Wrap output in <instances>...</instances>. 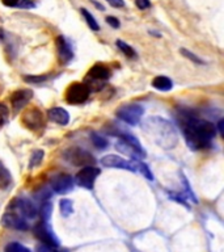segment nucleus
<instances>
[{
	"label": "nucleus",
	"instance_id": "obj_1",
	"mask_svg": "<svg viewBox=\"0 0 224 252\" xmlns=\"http://www.w3.org/2000/svg\"><path fill=\"white\" fill-rule=\"evenodd\" d=\"M181 129L188 146L192 150L207 149L216 135V126L206 120H200L190 112L178 114Z\"/></svg>",
	"mask_w": 224,
	"mask_h": 252
},
{
	"label": "nucleus",
	"instance_id": "obj_2",
	"mask_svg": "<svg viewBox=\"0 0 224 252\" xmlns=\"http://www.w3.org/2000/svg\"><path fill=\"white\" fill-rule=\"evenodd\" d=\"M143 129L153 142L163 149H173L178 142V134H177L174 126L165 118L161 117H149L143 124Z\"/></svg>",
	"mask_w": 224,
	"mask_h": 252
},
{
	"label": "nucleus",
	"instance_id": "obj_3",
	"mask_svg": "<svg viewBox=\"0 0 224 252\" xmlns=\"http://www.w3.org/2000/svg\"><path fill=\"white\" fill-rule=\"evenodd\" d=\"M112 76V72L105 64H101V63H96L94 66L90 67V70L88 71V75H86V82L84 83L88 90L90 92L93 91H100L104 87V83L108 80V79Z\"/></svg>",
	"mask_w": 224,
	"mask_h": 252
},
{
	"label": "nucleus",
	"instance_id": "obj_4",
	"mask_svg": "<svg viewBox=\"0 0 224 252\" xmlns=\"http://www.w3.org/2000/svg\"><path fill=\"white\" fill-rule=\"evenodd\" d=\"M33 234L45 246H49V247H58L59 246V239L53 232L50 222H47V220H39L33 227Z\"/></svg>",
	"mask_w": 224,
	"mask_h": 252
},
{
	"label": "nucleus",
	"instance_id": "obj_5",
	"mask_svg": "<svg viewBox=\"0 0 224 252\" xmlns=\"http://www.w3.org/2000/svg\"><path fill=\"white\" fill-rule=\"evenodd\" d=\"M144 113V108L139 104H126L119 106L115 112L117 117L127 125H137Z\"/></svg>",
	"mask_w": 224,
	"mask_h": 252
},
{
	"label": "nucleus",
	"instance_id": "obj_6",
	"mask_svg": "<svg viewBox=\"0 0 224 252\" xmlns=\"http://www.w3.org/2000/svg\"><path fill=\"white\" fill-rule=\"evenodd\" d=\"M90 94V91L84 83H72L68 88L66 90V100L71 105H79V104H84L88 100Z\"/></svg>",
	"mask_w": 224,
	"mask_h": 252
},
{
	"label": "nucleus",
	"instance_id": "obj_7",
	"mask_svg": "<svg viewBox=\"0 0 224 252\" xmlns=\"http://www.w3.org/2000/svg\"><path fill=\"white\" fill-rule=\"evenodd\" d=\"M101 169L94 165H85L75 175V183L85 189H93L94 181L100 176Z\"/></svg>",
	"mask_w": 224,
	"mask_h": 252
},
{
	"label": "nucleus",
	"instance_id": "obj_8",
	"mask_svg": "<svg viewBox=\"0 0 224 252\" xmlns=\"http://www.w3.org/2000/svg\"><path fill=\"white\" fill-rule=\"evenodd\" d=\"M8 209H12V210L17 212L20 216L24 217L27 220H34L35 217L38 216L37 206L29 198H13Z\"/></svg>",
	"mask_w": 224,
	"mask_h": 252
},
{
	"label": "nucleus",
	"instance_id": "obj_9",
	"mask_svg": "<svg viewBox=\"0 0 224 252\" xmlns=\"http://www.w3.org/2000/svg\"><path fill=\"white\" fill-rule=\"evenodd\" d=\"M1 224L4 227L11 228V230H17V231H27L29 228L28 220L21 217L17 212L8 209V212L1 217Z\"/></svg>",
	"mask_w": 224,
	"mask_h": 252
},
{
	"label": "nucleus",
	"instance_id": "obj_10",
	"mask_svg": "<svg viewBox=\"0 0 224 252\" xmlns=\"http://www.w3.org/2000/svg\"><path fill=\"white\" fill-rule=\"evenodd\" d=\"M66 160L71 161L74 165H82V167H85V165H93L94 159L93 157L90 155L88 151L83 149H79V147H72V149L67 150L66 151Z\"/></svg>",
	"mask_w": 224,
	"mask_h": 252
},
{
	"label": "nucleus",
	"instance_id": "obj_11",
	"mask_svg": "<svg viewBox=\"0 0 224 252\" xmlns=\"http://www.w3.org/2000/svg\"><path fill=\"white\" fill-rule=\"evenodd\" d=\"M51 189L58 194L71 192L74 188V179L68 173H58L50 181Z\"/></svg>",
	"mask_w": 224,
	"mask_h": 252
},
{
	"label": "nucleus",
	"instance_id": "obj_12",
	"mask_svg": "<svg viewBox=\"0 0 224 252\" xmlns=\"http://www.w3.org/2000/svg\"><path fill=\"white\" fill-rule=\"evenodd\" d=\"M101 164L104 167H108V168H117V169H126V171H131V172H135L137 168H135V164L133 161H129L123 159V158L118 157V155H114V154H109V155H105L104 158H101Z\"/></svg>",
	"mask_w": 224,
	"mask_h": 252
},
{
	"label": "nucleus",
	"instance_id": "obj_13",
	"mask_svg": "<svg viewBox=\"0 0 224 252\" xmlns=\"http://www.w3.org/2000/svg\"><path fill=\"white\" fill-rule=\"evenodd\" d=\"M23 124L30 130H38L43 127L45 118H43L42 112L38 108H29L24 112Z\"/></svg>",
	"mask_w": 224,
	"mask_h": 252
},
{
	"label": "nucleus",
	"instance_id": "obj_14",
	"mask_svg": "<svg viewBox=\"0 0 224 252\" xmlns=\"http://www.w3.org/2000/svg\"><path fill=\"white\" fill-rule=\"evenodd\" d=\"M33 97V91L31 90H19L13 92L11 96V104L13 113H19L20 110L24 109L29 104Z\"/></svg>",
	"mask_w": 224,
	"mask_h": 252
},
{
	"label": "nucleus",
	"instance_id": "obj_15",
	"mask_svg": "<svg viewBox=\"0 0 224 252\" xmlns=\"http://www.w3.org/2000/svg\"><path fill=\"white\" fill-rule=\"evenodd\" d=\"M55 45H56L59 62L62 64H68L71 62V59L74 58V51L71 49L68 41L63 35H59L58 38L55 39Z\"/></svg>",
	"mask_w": 224,
	"mask_h": 252
},
{
	"label": "nucleus",
	"instance_id": "obj_16",
	"mask_svg": "<svg viewBox=\"0 0 224 252\" xmlns=\"http://www.w3.org/2000/svg\"><path fill=\"white\" fill-rule=\"evenodd\" d=\"M47 118L54 122V124L66 126L70 122V113L66 109H63V108L55 106V108H50V109L47 110Z\"/></svg>",
	"mask_w": 224,
	"mask_h": 252
},
{
	"label": "nucleus",
	"instance_id": "obj_17",
	"mask_svg": "<svg viewBox=\"0 0 224 252\" xmlns=\"http://www.w3.org/2000/svg\"><path fill=\"white\" fill-rule=\"evenodd\" d=\"M115 146H117L118 151H121L122 154H125V155H127V157L133 158L134 160H139V159L145 157V154L139 153L138 150L134 149L133 146L130 145V143H127L125 139H122V138H119V141L115 143Z\"/></svg>",
	"mask_w": 224,
	"mask_h": 252
},
{
	"label": "nucleus",
	"instance_id": "obj_18",
	"mask_svg": "<svg viewBox=\"0 0 224 252\" xmlns=\"http://www.w3.org/2000/svg\"><path fill=\"white\" fill-rule=\"evenodd\" d=\"M152 87L155 90L161 91V92H168L173 88V82L167 76H156L152 80Z\"/></svg>",
	"mask_w": 224,
	"mask_h": 252
},
{
	"label": "nucleus",
	"instance_id": "obj_19",
	"mask_svg": "<svg viewBox=\"0 0 224 252\" xmlns=\"http://www.w3.org/2000/svg\"><path fill=\"white\" fill-rule=\"evenodd\" d=\"M80 12H82L83 17H84V20H85V23L88 24V27L92 29L93 32H98L100 31V25H98V21L93 17V15L90 13L88 9H85V8H82L80 9Z\"/></svg>",
	"mask_w": 224,
	"mask_h": 252
},
{
	"label": "nucleus",
	"instance_id": "obj_20",
	"mask_svg": "<svg viewBox=\"0 0 224 252\" xmlns=\"http://www.w3.org/2000/svg\"><path fill=\"white\" fill-rule=\"evenodd\" d=\"M11 173L7 169V167L3 164V161L0 160V188L5 189L8 185L11 184Z\"/></svg>",
	"mask_w": 224,
	"mask_h": 252
},
{
	"label": "nucleus",
	"instance_id": "obj_21",
	"mask_svg": "<svg viewBox=\"0 0 224 252\" xmlns=\"http://www.w3.org/2000/svg\"><path fill=\"white\" fill-rule=\"evenodd\" d=\"M115 45L119 50L126 55V57H129V58H137V51L134 50V47H131L129 43H126L125 41H122V39H117L115 41Z\"/></svg>",
	"mask_w": 224,
	"mask_h": 252
},
{
	"label": "nucleus",
	"instance_id": "obj_22",
	"mask_svg": "<svg viewBox=\"0 0 224 252\" xmlns=\"http://www.w3.org/2000/svg\"><path fill=\"white\" fill-rule=\"evenodd\" d=\"M59 209H60V214L63 217H70L74 213V204L68 198H63L59 202Z\"/></svg>",
	"mask_w": 224,
	"mask_h": 252
},
{
	"label": "nucleus",
	"instance_id": "obj_23",
	"mask_svg": "<svg viewBox=\"0 0 224 252\" xmlns=\"http://www.w3.org/2000/svg\"><path fill=\"white\" fill-rule=\"evenodd\" d=\"M119 138H122V139H125V141L127 142V143H130V145L133 146V147L135 150H138L139 153L145 154L144 150H143V147H141L140 142L138 141L137 137H134L133 134H122V135H119Z\"/></svg>",
	"mask_w": 224,
	"mask_h": 252
},
{
	"label": "nucleus",
	"instance_id": "obj_24",
	"mask_svg": "<svg viewBox=\"0 0 224 252\" xmlns=\"http://www.w3.org/2000/svg\"><path fill=\"white\" fill-rule=\"evenodd\" d=\"M4 252H31L28 247H25L24 244L19 243V242H11L8 243L4 248Z\"/></svg>",
	"mask_w": 224,
	"mask_h": 252
},
{
	"label": "nucleus",
	"instance_id": "obj_25",
	"mask_svg": "<svg viewBox=\"0 0 224 252\" xmlns=\"http://www.w3.org/2000/svg\"><path fill=\"white\" fill-rule=\"evenodd\" d=\"M43 157H45V153L42 150H35L34 153L31 154L30 161H29V168H34L37 165H39L42 163Z\"/></svg>",
	"mask_w": 224,
	"mask_h": 252
},
{
	"label": "nucleus",
	"instance_id": "obj_26",
	"mask_svg": "<svg viewBox=\"0 0 224 252\" xmlns=\"http://www.w3.org/2000/svg\"><path fill=\"white\" fill-rule=\"evenodd\" d=\"M90 139H92V143H93V145L96 146L97 149L104 150L108 147V141H106L104 137H101V135H98V134L92 133V137H90Z\"/></svg>",
	"mask_w": 224,
	"mask_h": 252
},
{
	"label": "nucleus",
	"instance_id": "obj_27",
	"mask_svg": "<svg viewBox=\"0 0 224 252\" xmlns=\"http://www.w3.org/2000/svg\"><path fill=\"white\" fill-rule=\"evenodd\" d=\"M181 54L184 55V57H186V58L189 59V61H192L193 63H196V64H203V61L198 57V55H196L194 53H192L190 50H188V49H185V47H182L181 49Z\"/></svg>",
	"mask_w": 224,
	"mask_h": 252
},
{
	"label": "nucleus",
	"instance_id": "obj_28",
	"mask_svg": "<svg viewBox=\"0 0 224 252\" xmlns=\"http://www.w3.org/2000/svg\"><path fill=\"white\" fill-rule=\"evenodd\" d=\"M135 168L139 169V171L144 175V177L147 179V180H151V181L153 180L152 172H151V169L148 168V165L145 164V163H143V161H138L137 164H135Z\"/></svg>",
	"mask_w": 224,
	"mask_h": 252
},
{
	"label": "nucleus",
	"instance_id": "obj_29",
	"mask_svg": "<svg viewBox=\"0 0 224 252\" xmlns=\"http://www.w3.org/2000/svg\"><path fill=\"white\" fill-rule=\"evenodd\" d=\"M8 116H9V109L5 104H1L0 102V126H3L8 120Z\"/></svg>",
	"mask_w": 224,
	"mask_h": 252
},
{
	"label": "nucleus",
	"instance_id": "obj_30",
	"mask_svg": "<svg viewBox=\"0 0 224 252\" xmlns=\"http://www.w3.org/2000/svg\"><path fill=\"white\" fill-rule=\"evenodd\" d=\"M47 79H49L47 75H41V76H31V75H29V76H24V80H25V82L35 83V84H39V83L45 82Z\"/></svg>",
	"mask_w": 224,
	"mask_h": 252
},
{
	"label": "nucleus",
	"instance_id": "obj_31",
	"mask_svg": "<svg viewBox=\"0 0 224 252\" xmlns=\"http://www.w3.org/2000/svg\"><path fill=\"white\" fill-rule=\"evenodd\" d=\"M17 7L23 8V9H30V8L35 7V3L33 0H20Z\"/></svg>",
	"mask_w": 224,
	"mask_h": 252
},
{
	"label": "nucleus",
	"instance_id": "obj_32",
	"mask_svg": "<svg viewBox=\"0 0 224 252\" xmlns=\"http://www.w3.org/2000/svg\"><path fill=\"white\" fill-rule=\"evenodd\" d=\"M135 5L140 11H144V9H148L151 7V0H135Z\"/></svg>",
	"mask_w": 224,
	"mask_h": 252
},
{
	"label": "nucleus",
	"instance_id": "obj_33",
	"mask_svg": "<svg viewBox=\"0 0 224 252\" xmlns=\"http://www.w3.org/2000/svg\"><path fill=\"white\" fill-rule=\"evenodd\" d=\"M106 23L109 24L112 28H114V29H117V28H119V25H121V24H119V20H118L117 17H114V16H108V17H106Z\"/></svg>",
	"mask_w": 224,
	"mask_h": 252
},
{
	"label": "nucleus",
	"instance_id": "obj_34",
	"mask_svg": "<svg viewBox=\"0 0 224 252\" xmlns=\"http://www.w3.org/2000/svg\"><path fill=\"white\" fill-rule=\"evenodd\" d=\"M106 1L109 3V5H112V7H114V8L125 7V1H123V0H106Z\"/></svg>",
	"mask_w": 224,
	"mask_h": 252
},
{
	"label": "nucleus",
	"instance_id": "obj_35",
	"mask_svg": "<svg viewBox=\"0 0 224 252\" xmlns=\"http://www.w3.org/2000/svg\"><path fill=\"white\" fill-rule=\"evenodd\" d=\"M37 252H59L55 250V247H49V246H45V244H42V246H38V248H37Z\"/></svg>",
	"mask_w": 224,
	"mask_h": 252
},
{
	"label": "nucleus",
	"instance_id": "obj_36",
	"mask_svg": "<svg viewBox=\"0 0 224 252\" xmlns=\"http://www.w3.org/2000/svg\"><path fill=\"white\" fill-rule=\"evenodd\" d=\"M19 1L20 0H1V3L4 5H7V7H17Z\"/></svg>",
	"mask_w": 224,
	"mask_h": 252
},
{
	"label": "nucleus",
	"instance_id": "obj_37",
	"mask_svg": "<svg viewBox=\"0 0 224 252\" xmlns=\"http://www.w3.org/2000/svg\"><path fill=\"white\" fill-rule=\"evenodd\" d=\"M218 129H219V134L223 137L224 135V120H220L219 122H218Z\"/></svg>",
	"mask_w": 224,
	"mask_h": 252
},
{
	"label": "nucleus",
	"instance_id": "obj_38",
	"mask_svg": "<svg viewBox=\"0 0 224 252\" xmlns=\"http://www.w3.org/2000/svg\"><path fill=\"white\" fill-rule=\"evenodd\" d=\"M92 3H93L94 5H96V7H97V8H100V9H101V11H104V7H102L101 4H100V3H96V1H94V0H92Z\"/></svg>",
	"mask_w": 224,
	"mask_h": 252
}]
</instances>
